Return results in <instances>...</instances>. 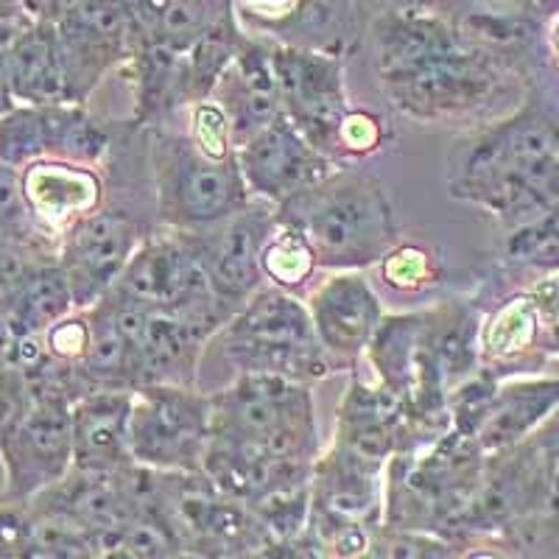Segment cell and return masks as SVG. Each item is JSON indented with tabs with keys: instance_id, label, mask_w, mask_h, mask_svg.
Masks as SVG:
<instances>
[{
	"instance_id": "obj_5",
	"label": "cell",
	"mask_w": 559,
	"mask_h": 559,
	"mask_svg": "<svg viewBox=\"0 0 559 559\" xmlns=\"http://www.w3.org/2000/svg\"><path fill=\"white\" fill-rule=\"evenodd\" d=\"M157 213L163 227L202 233L252 202L238 157H210L191 134L159 132L152 146Z\"/></svg>"
},
{
	"instance_id": "obj_19",
	"label": "cell",
	"mask_w": 559,
	"mask_h": 559,
	"mask_svg": "<svg viewBox=\"0 0 559 559\" xmlns=\"http://www.w3.org/2000/svg\"><path fill=\"white\" fill-rule=\"evenodd\" d=\"M76 308L62 263H39L0 299V311L20 333H45Z\"/></svg>"
},
{
	"instance_id": "obj_7",
	"label": "cell",
	"mask_w": 559,
	"mask_h": 559,
	"mask_svg": "<svg viewBox=\"0 0 559 559\" xmlns=\"http://www.w3.org/2000/svg\"><path fill=\"white\" fill-rule=\"evenodd\" d=\"M269 53L283 115L319 152L328 157L338 154V129L349 112L342 62L299 45H269Z\"/></svg>"
},
{
	"instance_id": "obj_12",
	"label": "cell",
	"mask_w": 559,
	"mask_h": 559,
	"mask_svg": "<svg viewBox=\"0 0 559 559\" xmlns=\"http://www.w3.org/2000/svg\"><path fill=\"white\" fill-rule=\"evenodd\" d=\"M236 157L252 197L277 207L336 171L333 159L319 152L286 115L243 143Z\"/></svg>"
},
{
	"instance_id": "obj_2",
	"label": "cell",
	"mask_w": 559,
	"mask_h": 559,
	"mask_svg": "<svg viewBox=\"0 0 559 559\" xmlns=\"http://www.w3.org/2000/svg\"><path fill=\"white\" fill-rule=\"evenodd\" d=\"M280 222L306 236L319 269L358 272L383 261L397 241L386 188L369 174L333 171L280 204Z\"/></svg>"
},
{
	"instance_id": "obj_22",
	"label": "cell",
	"mask_w": 559,
	"mask_h": 559,
	"mask_svg": "<svg viewBox=\"0 0 559 559\" xmlns=\"http://www.w3.org/2000/svg\"><path fill=\"white\" fill-rule=\"evenodd\" d=\"M537 336V306L534 299L518 297L489 319L481 333L484 353L496 358L515 356Z\"/></svg>"
},
{
	"instance_id": "obj_10",
	"label": "cell",
	"mask_w": 559,
	"mask_h": 559,
	"mask_svg": "<svg viewBox=\"0 0 559 559\" xmlns=\"http://www.w3.org/2000/svg\"><path fill=\"white\" fill-rule=\"evenodd\" d=\"M277 204L254 197L247 207L224 218L216 227L193 233L213 292L233 311V317L247 306V299L261 288L263 277H266L261 254L277 229Z\"/></svg>"
},
{
	"instance_id": "obj_18",
	"label": "cell",
	"mask_w": 559,
	"mask_h": 559,
	"mask_svg": "<svg viewBox=\"0 0 559 559\" xmlns=\"http://www.w3.org/2000/svg\"><path fill=\"white\" fill-rule=\"evenodd\" d=\"M7 73L14 98L26 104H73L57 28H32L7 53Z\"/></svg>"
},
{
	"instance_id": "obj_21",
	"label": "cell",
	"mask_w": 559,
	"mask_h": 559,
	"mask_svg": "<svg viewBox=\"0 0 559 559\" xmlns=\"http://www.w3.org/2000/svg\"><path fill=\"white\" fill-rule=\"evenodd\" d=\"M261 263L263 274L272 280L274 286L286 288V292H297L299 286H306L319 269L311 243L288 222H277V229L263 247Z\"/></svg>"
},
{
	"instance_id": "obj_25",
	"label": "cell",
	"mask_w": 559,
	"mask_h": 559,
	"mask_svg": "<svg viewBox=\"0 0 559 559\" xmlns=\"http://www.w3.org/2000/svg\"><path fill=\"white\" fill-rule=\"evenodd\" d=\"M383 283L397 292H417L433 286L437 263L419 247H392L383 258Z\"/></svg>"
},
{
	"instance_id": "obj_20",
	"label": "cell",
	"mask_w": 559,
	"mask_h": 559,
	"mask_svg": "<svg viewBox=\"0 0 559 559\" xmlns=\"http://www.w3.org/2000/svg\"><path fill=\"white\" fill-rule=\"evenodd\" d=\"M428 313H408V317H383L376 336L369 342L367 356L378 372V381L389 392L401 394L408 406L419 372V349L426 333Z\"/></svg>"
},
{
	"instance_id": "obj_24",
	"label": "cell",
	"mask_w": 559,
	"mask_h": 559,
	"mask_svg": "<svg viewBox=\"0 0 559 559\" xmlns=\"http://www.w3.org/2000/svg\"><path fill=\"white\" fill-rule=\"evenodd\" d=\"M37 222L39 218L34 216L26 188H23V174L0 159V236L32 243Z\"/></svg>"
},
{
	"instance_id": "obj_32",
	"label": "cell",
	"mask_w": 559,
	"mask_h": 559,
	"mask_svg": "<svg viewBox=\"0 0 559 559\" xmlns=\"http://www.w3.org/2000/svg\"><path fill=\"white\" fill-rule=\"evenodd\" d=\"M12 82H9V73H7V57L0 53V118L7 112H12Z\"/></svg>"
},
{
	"instance_id": "obj_26",
	"label": "cell",
	"mask_w": 559,
	"mask_h": 559,
	"mask_svg": "<svg viewBox=\"0 0 559 559\" xmlns=\"http://www.w3.org/2000/svg\"><path fill=\"white\" fill-rule=\"evenodd\" d=\"M191 138L197 140V146L210 157H233V138H229V121L224 115L222 104L216 98H202L193 104V123Z\"/></svg>"
},
{
	"instance_id": "obj_14",
	"label": "cell",
	"mask_w": 559,
	"mask_h": 559,
	"mask_svg": "<svg viewBox=\"0 0 559 559\" xmlns=\"http://www.w3.org/2000/svg\"><path fill=\"white\" fill-rule=\"evenodd\" d=\"M210 98H216L227 115L229 138L236 152L254 134L272 127L283 115V102H280L269 45L266 48L254 43L238 45Z\"/></svg>"
},
{
	"instance_id": "obj_27",
	"label": "cell",
	"mask_w": 559,
	"mask_h": 559,
	"mask_svg": "<svg viewBox=\"0 0 559 559\" xmlns=\"http://www.w3.org/2000/svg\"><path fill=\"white\" fill-rule=\"evenodd\" d=\"M509 254L515 261L532 263L559 261V216L537 218L518 229L509 241Z\"/></svg>"
},
{
	"instance_id": "obj_6",
	"label": "cell",
	"mask_w": 559,
	"mask_h": 559,
	"mask_svg": "<svg viewBox=\"0 0 559 559\" xmlns=\"http://www.w3.org/2000/svg\"><path fill=\"white\" fill-rule=\"evenodd\" d=\"M213 433V397L179 383H146L132 392L134 462L157 471H202Z\"/></svg>"
},
{
	"instance_id": "obj_8",
	"label": "cell",
	"mask_w": 559,
	"mask_h": 559,
	"mask_svg": "<svg viewBox=\"0 0 559 559\" xmlns=\"http://www.w3.org/2000/svg\"><path fill=\"white\" fill-rule=\"evenodd\" d=\"M59 48L68 70L70 102L84 104L109 68L134 57L132 3L129 0H79L59 17Z\"/></svg>"
},
{
	"instance_id": "obj_31",
	"label": "cell",
	"mask_w": 559,
	"mask_h": 559,
	"mask_svg": "<svg viewBox=\"0 0 559 559\" xmlns=\"http://www.w3.org/2000/svg\"><path fill=\"white\" fill-rule=\"evenodd\" d=\"M543 448H546L548 459L554 464V487H557V496H559V417L551 423V431L548 437L543 439Z\"/></svg>"
},
{
	"instance_id": "obj_16",
	"label": "cell",
	"mask_w": 559,
	"mask_h": 559,
	"mask_svg": "<svg viewBox=\"0 0 559 559\" xmlns=\"http://www.w3.org/2000/svg\"><path fill=\"white\" fill-rule=\"evenodd\" d=\"M213 333L191 319L171 311H152L146 333L140 338V386L146 383H179L193 386L197 358Z\"/></svg>"
},
{
	"instance_id": "obj_28",
	"label": "cell",
	"mask_w": 559,
	"mask_h": 559,
	"mask_svg": "<svg viewBox=\"0 0 559 559\" xmlns=\"http://www.w3.org/2000/svg\"><path fill=\"white\" fill-rule=\"evenodd\" d=\"M45 347L48 353L62 361L79 364L90 349V338H93V328H90V317H62L53 322L48 331L43 333Z\"/></svg>"
},
{
	"instance_id": "obj_4",
	"label": "cell",
	"mask_w": 559,
	"mask_h": 559,
	"mask_svg": "<svg viewBox=\"0 0 559 559\" xmlns=\"http://www.w3.org/2000/svg\"><path fill=\"white\" fill-rule=\"evenodd\" d=\"M210 397V437L254 442L283 462L317 464L319 431L308 383L266 372H241L227 392Z\"/></svg>"
},
{
	"instance_id": "obj_30",
	"label": "cell",
	"mask_w": 559,
	"mask_h": 559,
	"mask_svg": "<svg viewBox=\"0 0 559 559\" xmlns=\"http://www.w3.org/2000/svg\"><path fill=\"white\" fill-rule=\"evenodd\" d=\"M20 331L12 324V319L0 311V369H7L14 364V349H17Z\"/></svg>"
},
{
	"instance_id": "obj_11",
	"label": "cell",
	"mask_w": 559,
	"mask_h": 559,
	"mask_svg": "<svg viewBox=\"0 0 559 559\" xmlns=\"http://www.w3.org/2000/svg\"><path fill=\"white\" fill-rule=\"evenodd\" d=\"M146 229L123 210L98 207L70 224L62 269L73 288L76 308H93L118 283L134 249L146 241Z\"/></svg>"
},
{
	"instance_id": "obj_3",
	"label": "cell",
	"mask_w": 559,
	"mask_h": 559,
	"mask_svg": "<svg viewBox=\"0 0 559 559\" xmlns=\"http://www.w3.org/2000/svg\"><path fill=\"white\" fill-rule=\"evenodd\" d=\"M224 358L238 372H266L313 383L336 369L322 347L308 306L286 288H258L224 324Z\"/></svg>"
},
{
	"instance_id": "obj_33",
	"label": "cell",
	"mask_w": 559,
	"mask_h": 559,
	"mask_svg": "<svg viewBox=\"0 0 559 559\" xmlns=\"http://www.w3.org/2000/svg\"><path fill=\"white\" fill-rule=\"evenodd\" d=\"M557 48H559V32H557Z\"/></svg>"
},
{
	"instance_id": "obj_17",
	"label": "cell",
	"mask_w": 559,
	"mask_h": 559,
	"mask_svg": "<svg viewBox=\"0 0 559 559\" xmlns=\"http://www.w3.org/2000/svg\"><path fill=\"white\" fill-rule=\"evenodd\" d=\"M28 204L34 216L48 224L79 222L82 216L102 207L104 185L93 166H76L64 159L32 163L23 174Z\"/></svg>"
},
{
	"instance_id": "obj_13",
	"label": "cell",
	"mask_w": 559,
	"mask_h": 559,
	"mask_svg": "<svg viewBox=\"0 0 559 559\" xmlns=\"http://www.w3.org/2000/svg\"><path fill=\"white\" fill-rule=\"evenodd\" d=\"M313 328L336 367L356 364L367 353L383 319V308L369 280L358 272H338L313 292Z\"/></svg>"
},
{
	"instance_id": "obj_9",
	"label": "cell",
	"mask_w": 559,
	"mask_h": 559,
	"mask_svg": "<svg viewBox=\"0 0 559 559\" xmlns=\"http://www.w3.org/2000/svg\"><path fill=\"white\" fill-rule=\"evenodd\" d=\"M9 467V498L32 501L73 471V401L39 397L0 442Z\"/></svg>"
},
{
	"instance_id": "obj_1",
	"label": "cell",
	"mask_w": 559,
	"mask_h": 559,
	"mask_svg": "<svg viewBox=\"0 0 559 559\" xmlns=\"http://www.w3.org/2000/svg\"><path fill=\"white\" fill-rule=\"evenodd\" d=\"M378 76L386 96L414 121L442 123L489 107L501 93V70L464 45L439 17L392 14L376 28Z\"/></svg>"
},
{
	"instance_id": "obj_29",
	"label": "cell",
	"mask_w": 559,
	"mask_h": 559,
	"mask_svg": "<svg viewBox=\"0 0 559 559\" xmlns=\"http://www.w3.org/2000/svg\"><path fill=\"white\" fill-rule=\"evenodd\" d=\"M383 129L378 118L367 112H347L338 129V154L344 157H364L381 148Z\"/></svg>"
},
{
	"instance_id": "obj_15",
	"label": "cell",
	"mask_w": 559,
	"mask_h": 559,
	"mask_svg": "<svg viewBox=\"0 0 559 559\" xmlns=\"http://www.w3.org/2000/svg\"><path fill=\"white\" fill-rule=\"evenodd\" d=\"M132 392L93 389L73 401V467L82 471H121L134 462Z\"/></svg>"
},
{
	"instance_id": "obj_23",
	"label": "cell",
	"mask_w": 559,
	"mask_h": 559,
	"mask_svg": "<svg viewBox=\"0 0 559 559\" xmlns=\"http://www.w3.org/2000/svg\"><path fill=\"white\" fill-rule=\"evenodd\" d=\"M0 159L14 168L45 159L43 104H28L0 118Z\"/></svg>"
}]
</instances>
